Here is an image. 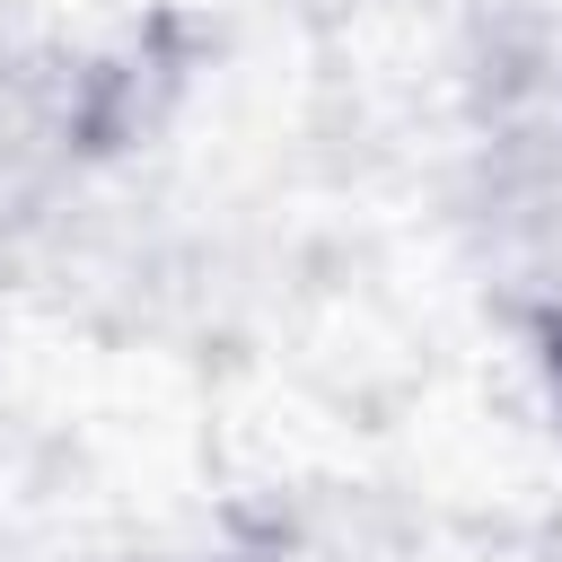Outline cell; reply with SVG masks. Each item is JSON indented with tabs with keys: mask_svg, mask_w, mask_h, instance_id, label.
<instances>
[{
	"mask_svg": "<svg viewBox=\"0 0 562 562\" xmlns=\"http://www.w3.org/2000/svg\"><path fill=\"white\" fill-rule=\"evenodd\" d=\"M193 562H465L448 527L386 483H263L237 492Z\"/></svg>",
	"mask_w": 562,
	"mask_h": 562,
	"instance_id": "7a4b0ae2",
	"label": "cell"
},
{
	"mask_svg": "<svg viewBox=\"0 0 562 562\" xmlns=\"http://www.w3.org/2000/svg\"><path fill=\"white\" fill-rule=\"evenodd\" d=\"M184 88L167 26H18L0 18V255L53 228Z\"/></svg>",
	"mask_w": 562,
	"mask_h": 562,
	"instance_id": "6da1fadb",
	"label": "cell"
},
{
	"mask_svg": "<svg viewBox=\"0 0 562 562\" xmlns=\"http://www.w3.org/2000/svg\"><path fill=\"white\" fill-rule=\"evenodd\" d=\"M509 334H518V351L536 369V395H544V413L562 430V307H527V316H509Z\"/></svg>",
	"mask_w": 562,
	"mask_h": 562,
	"instance_id": "3957f363",
	"label": "cell"
}]
</instances>
